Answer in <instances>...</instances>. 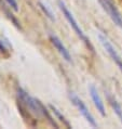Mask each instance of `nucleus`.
<instances>
[{
	"label": "nucleus",
	"instance_id": "nucleus-12",
	"mask_svg": "<svg viewBox=\"0 0 122 129\" xmlns=\"http://www.w3.org/2000/svg\"><path fill=\"white\" fill-rule=\"evenodd\" d=\"M6 2L8 3L10 7H11L14 11H17V10H19V6H17L16 0H6Z\"/></svg>",
	"mask_w": 122,
	"mask_h": 129
},
{
	"label": "nucleus",
	"instance_id": "nucleus-8",
	"mask_svg": "<svg viewBox=\"0 0 122 129\" xmlns=\"http://www.w3.org/2000/svg\"><path fill=\"white\" fill-rule=\"evenodd\" d=\"M107 100H108L110 106L112 107L113 112L117 114V116L119 117V119L121 120V123H122V109H121V106L119 104V102L114 99V96H112L109 93H107Z\"/></svg>",
	"mask_w": 122,
	"mask_h": 129
},
{
	"label": "nucleus",
	"instance_id": "nucleus-1",
	"mask_svg": "<svg viewBox=\"0 0 122 129\" xmlns=\"http://www.w3.org/2000/svg\"><path fill=\"white\" fill-rule=\"evenodd\" d=\"M16 93H17V98H19V100L27 107V109H29L31 112L36 114V115L46 117L48 120L53 125V126H55L56 128L58 127L55 124V121L52 119V117H51V115H50V113L48 112V110L45 109V106L42 104L39 100L35 99L31 95H29L23 88H21V87H17Z\"/></svg>",
	"mask_w": 122,
	"mask_h": 129
},
{
	"label": "nucleus",
	"instance_id": "nucleus-4",
	"mask_svg": "<svg viewBox=\"0 0 122 129\" xmlns=\"http://www.w3.org/2000/svg\"><path fill=\"white\" fill-rule=\"evenodd\" d=\"M99 3L102 5L103 9L106 11V13L109 15V17L112 20V22L122 28V16L119 12V10L117 9V7L114 6L112 0H98Z\"/></svg>",
	"mask_w": 122,
	"mask_h": 129
},
{
	"label": "nucleus",
	"instance_id": "nucleus-3",
	"mask_svg": "<svg viewBox=\"0 0 122 129\" xmlns=\"http://www.w3.org/2000/svg\"><path fill=\"white\" fill-rule=\"evenodd\" d=\"M69 99H70V101L73 102V104L79 110V112L82 114V116H83L85 119L89 121V124H91L93 127L97 126V124H96L94 117H93L92 114L90 113V111H89V109L87 107V105L84 104V102L82 101V100L79 98L78 95H76L74 92H70V93H69Z\"/></svg>",
	"mask_w": 122,
	"mask_h": 129
},
{
	"label": "nucleus",
	"instance_id": "nucleus-11",
	"mask_svg": "<svg viewBox=\"0 0 122 129\" xmlns=\"http://www.w3.org/2000/svg\"><path fill=\"white\" fill-rule=\"evenodd\" d=\"M39 5H40V8L42 9V11H43L44 13H45V15L49 17V19H51L52 21H54L55 19H54V16H53V13H52V11L51 10L49 9V7H46L44 3H42V2H40L39 3Z\"/></svg>",
	"mask_w": 122,
	"mask_h": 129
},
{
	"label": "nucleus",
	"instance_id": "nucleus-9",
	"mask_svg": "<svg viewBox=\"0 0 122 129\" xmlns=\"http://www.w3.org/2000/svg\"><path fill=\"white\" fill-rule=\"evenodd\" d=\"M50 107H51V110H52V112L53 113H54V115L57 117V118H58V119L60 120V121H63V124L64 125H65V126L66 127H70V124L69 123H68V121H67V119H66V118L65 117H64V115H62V113H60L59 112V111L58 110H57L56 109V107L55 106H53V105H51V106H50Z\"/></svg>",
	"mask_w": 122,
	"mask_h": 129
},
{
	"label": "nucleus",
	"instance_id": "nucleus-5",
	"mask_svg": "<svg viewBox=\"0 0 122 129\" xmlns=\"http://www.w3.org/2000/svg\"><path fill=\"white\" fill-rule=\"evenodd\" d=\"M98 38H99V41H100V44H102V46L104 47V49L108 52L110 58L113 60V62L117 64V66L119 67V70L121 71V73H122V59H121V56L118 54V52L116 51L114 47L111 45V42L108 40V38H107L106 36H104L103 34H99Z\"/></svg>",
	"mask_w": 122,
	"mask_h": 129
},
{
	"label": "nucleus",
	"instance_id": "nucleus-6",
	"mask_svg": "<svg viewBox=\"0 0 122 129\" xmlns=\"http://www.w3.org/2000/svg\"><path fill=\"white\" fill-rule=\"evenodd\" d=\"M50 40H51L52 45L55 47V49L59 52V54L63 56V59H65L67 62L70 63L71 62V55H70L69 51L67 50V48L63 45V42L60 41V39L55 35H50Z\"/></svg>",
	"mask_w": 122,
	"mask_h": 129
},
{
	"label": "nucleus",
	"instance_id": "nucleus-7",
	"mask_svg": "<svg viewBox=\"0 0 122 129\" xmlns=\"http://www.w3.org/2000/svg\"><path fill=\"white\" fill-rule=\"evenodd\" d=\"M90 95H91L92 101H93V103H94L95 107L97 109L98 113L102 116H106V111H105V105H104V102H103L102 98H100L97 89H96L94 86H91V87H90Z\"/></svg>",
	"mask_w": 122,
	"mask_h": 129
},
{
	"label": "nucleus",
	"instance_id": "nucleus-2",
	"mask_svg": "<svg viewBox=\"0 0 122 129\" xmlns=\"http://www.w3.org/2000/svg\"><path fill=\"white\" fill-rule=\"evenodd\" d=\"M58 6H59V9H60V11L63 12V15L65 16V19L68 21V23H69V25L71 26V28L74 29V31L77 34V36L79 38L81 39L82 41L85 44V46L91 50V51H94V48H93V46H92V44L90 42V39L87 37V35H85L84 33H83V30L81 29V27H80V25H79L78 23H77V21H76V19L74 17V15H73V13H71L69 10H68V8L66 7V5L64 3L62 0H59L58 1Z\"/></svg>",
	"mask_w": 122,
	"mask_h": 129
},
{
	"label": "nucleus",
	"instance_id": "nucleus-10",
	"mask_svg": "<svg viewBox=\"0 0 122 129\" xmlns=\"http://www.w3.org/2000/svg\"><path fill=\"white\" fill-rule=\"evenodd\" d=\"M0 52H2L6 55H9V52H10L9 44L6 40H3L2 38H0Z\"/></svg>",
	"mask_w": 122,
	"mask_h": 129
}]
</instances>
